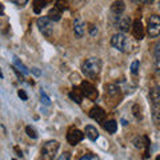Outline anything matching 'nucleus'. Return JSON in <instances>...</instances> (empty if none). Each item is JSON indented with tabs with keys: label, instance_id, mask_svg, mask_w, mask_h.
<instances>
[{
	"label": "nucleus",
	"instance_id": "1a4fd4ad",
	"mask_svg": "<svg viewBox=\"0 0 160 160\" xmlns=\"http://www.w3.org/2000/svg\"><path fill=\"white\" fill-rule=\"evenodd\" d=\"M118 28L123 33L128 32L129 29H131V19L127 16H120V15H118Z\"/></svg>",
	"mask_w": 160,
	"mask_h": 160
},
{
	"label": "nucleus",
	"instance_id": "aec40b11",
	"mask_svg": "<svg viewBox=\"0 0 160 160\" xmlns=\"http://www.w3.org/2000/svg\"><path fill=\"white\" fill-rule=\"evenodd\" d=\"M13 62H15V64H16V67L20 69V71L23 72V75H27V73H28V69H27V67L24 66L23 63H20L18 58H15V59H13Z\"/></svg>",
	"mask_w": 160,
	"mask_h": 160
},
{
	"label": "nucleus",
	"instance_id": "5701e85b",
	"mask_svg": "<svg viewBox=\"0 0 160 160\" xmlns=\"http://www.w3.org/2000/svg\"><path fill=\"white\" fill-rule=\"evenodd\" d=\"M139 67H140V63H139V60H135V62L131 64V72L133 75H136L139 72Z\"/></svg>",
	"mask_w": 160,
	"mask_h": 160
},
{
	"label": "nucleus",
	"instance_id": "f8f14e48",
	"mask_svg": "<svg viewBox=\"0 0 160 160\" xmlns=\"http://www.w3.org/2000/svg\"><path fill=\"white\" fill-rule=\"evenodd\" d=\"M73 31H75V35H76L78 38L84 36V24L80 19H76L73 22Z\"/></svg>",
	"mask_w": 160,
	"mask_h": 160
},
{
	"label": "nucleus",
	"instance_id": "423d86ee",
	"mask_svg": "<svg viewBox=\"0 0 160 160\" xmlns=\"http://www.w3.org/2000/svg\"><path fill=\"white\" fill-rule=\"evenodd\" d=\"M80 92H82V95H84L86 98L91 99V100H95L98 98L96 88H95L92 84L88 83V82H83L82 84H80Z\"/></svg>",
	"mask_w": 160,
	"mask_h": 160
},
{
	"label": "nucleus",
	"instance_id": "f03ea898",
	"mask_svg": "<svg viewBox=\"0 0 160 160\" xmlns=\"http://www.w3.org/2000/svg\"><path fill=\"white\" fill-rule=\"evenodd\" d=\"M111 44L113 48H116L120 52H128L129 51V40L124 33H115L111 39Z\"/></svg>",
	"mask_w": 160,
	"mask_h": 160
},
{
	"label": "nucleus",
	"instance_id": "20e7f679",
	"mask_svg": "<svg viewBox=\"0 0 160 160\" xmlns=\"http://www.w3.org/2000/svg\"><path fill=\"white\" fill-rule=\"evenodd\" d=\"M38 27H39V31L42 32L44 36L47 38H51L52 36V32H53V23L52 20L49 19L48 16H42L38 19Z\"/></svg>",
	"mask_w": 160,
	"mask_h": 160
},
{
	"label": "nucleus",
	"instance_id": "393cba45",
	"mask_svg": "<svg viewBox=\"0 0 160 160\" xmlns=\"http://www.w3.org/2000/svg\"><path fill=\"white\" fill-rule=\"evenodd\" d=\"M159 48H160V44L158 43L155 46V60H156V67L159 68Z\"/></svg>",
	"mask_w": 160,
	"mask_h": 160
},
{
	"label": "nucleus",
	"instance_id": "4be33fe9",
	"mask_svg": "<svg viewBox=\"0 0 160 160\" xmlns=\"http://www.w3.org/2000/svg\"><path fill=\"white\" fill-rule=\"evenodd\" d=\"M56 7L58 9H60V11H64V9L68 8V4H67V0H56Z\"/></svg>",
	"mask_w": 160,
	"mask_h": 160
},
{
	"label": "nucleus",
	"instance_id": "2f4dec72",
	"mask_svg": "<svg viewBox=\"0 0 160 160\" xmlns=\"http://www.w3.org/2000/svg\"><path fill=\"white\" fill-rule=\"evenodd\" d=\"M140 2H142V3H146V4H151L153 0H140Z\"/></svg>",
	"mask_w": 160,
	"mask_h": 160
},
{
	"label": "nucleus",
	"instance_id": "72a5a7b5",
	"mask_svg": "<svg viewBox=\"0 0 160 160\" xmlns=\"http://www.w3.org/2000/svg\"><path fill=\"white\" fill-rule=\"evenodd\" d=\"M0 78H3V73H2V69H0Z\"/></svg>",
	"mask_w": 160,
	"mask_h": 160
},
{
	"label": "nucleus",
	"instance_id": "4468645a",
	"mask_svg": "<svg viewBox=\"0 0 160 160\" xmlns=\"http://www.w3.org/2000/svg\"><path fill=\"white\" fill-rule=\"evenodd\" d=\"M149 99L152 100V106H159L160 103V89L159 87H155L149 92Z\"/></svg>",
	"mask_w": 160,
	"mask_h": 160
},
{
	"label": "nucleus",
	"instance_id": "9d476101",
	"mask_svg": "<svg viewBox=\"0 0 160 160\" xmlns=\"http://www.w3.org/2000/svg\"><path fill=\"white\" fill-rule=\"evenodd\" d=\"M131 28H132L133 36L136 38V39L142 40V39L144 38V33H146V32H144V27H143V24H142V22H140V20H135V22L132 23Z\"/></svg>",
	"mask_w": 160,
	"mask_h": 160
},
{
	"label": "nucleus",
	"instance_id": "dca6fc26",
	"mask_svg": "<svg viewBox=\"0 0 160 160\" xmlns=\"http://www.w3.org/2000/svg\"><path fill=\"white\" fill-rule=\"evenodd\" d=\"M48 18L51 19L52 22H59V20L62 19V11H60V9H58L56 7H53L52 9H49Z\"/></svg>",
	"mask_w": 160,
	"mask_h": 160
},
{
	"label": "nucleus",
	"instance_id": "a878e982",
	"mask_svg": "<svg viewBox=\"0 0 160 160\" xmlns=\"http://www.w3.org/2000/svg\"><path fill=\"white\" fill-rule=\"evenodd\" d=\"M95 159H99L96 155H92V153H87L84 155V156L80 158V160H95Z\"/></svg>",
	"mask_w": 160,
	"mask_h": 160
},
{
	"label": "nucleus",
	"instance_id": "39448f33",
	"mask_svg": "<svg viewBox=\"0 0 160 160\" xmlns=\"http://www.w3.org/2000/svg\"><path fill=\"white\" fill-rule=\"evenodd\" d=\"M147 32L149 35V38H158L159 36V33H160V18L158 15L149 16Z\"/></svg>",
	"mask_w": 160,
	"mask_h": 160
},
{
	"label": "nucleus",
	"instance_id": "7c9ffc66",
	"mask_svg": "<svg viewBox=\"0 0 160 160\" xmlns=\"http://www.w3.org/2000/svg\"><path fill=\"white\" fill-rule=\"evenodd\" d=\"M32 73H35L36 76H40V73H42V72L39 71V68H32Z\"/></svg>",
	"mask_w": 160,
	"mask_h": 160
},
{
	"label": "nucleus",
	"instance_id": "f3484780",
	"mask_svg": "<svg viewBox=\"0 0 160 160\" xmlns=\"http://www.w3.org/2000/svg\"><path fill=\"white\" fill-rule=\"evenodd\" d=\"M44 7H46V0H33V11H35V13H40Z\"/></svg>",
	"mask_w": 160,
	"mask_h": 160
},
{
	"label": "nucleus",
	"instance_id": "6e6552de",
	"mask_svg": "<svg viewBox=\"0 0 160 160\" xmlns=\"http://www.w3.org/2000/svg\"><path fill=\"white\" fill-rule=\"evenodd\" d=\"M89 118L93 119L95 122H98V123H103L104 119H106V112L100 107H93L91 111H89Z\"/></svg>",
	"mask_w": 160,
	"mask_h": 160
},
{
	"label": "nucleus",
	"instance_id": "ddd939ff",
	"mask_svg": "<svg viewBox=\"0 0 160 160\" xmlns=\"http://www.w3.org/2000/svg\"><path fill=\"white\" fill-rule=\"evenodd\" d=\"M86 136L89 140H92V142H96L99 138V131L93 126H87L86 127Z\"/></svg>",
	"mask_w": 160,
	"mask_h": 160
},
{
	"label": "nucleus",
	"instance_id": "a211bd4d",
	"mask_svg": "<svg viewBox=\"0 0 160 160\" xmlns=\"http://www.w3.org/2000/svg\"><path fill=\"white\" fill-rule=\"evenodd\" d=\"M69 98H71L75 103L80 104L82 103V92L79 91V89H73V91L69 92Z\"/></svg>",
	"mask_w": 160,
	"mask_h": 160
},
{
	"label": "nucleus",
	"instance_id": "412c9836",
	"mask_svg": "<svg viewBox=\"0 0 160 160\" xmlns=\"http://www.w3.org/2000/svg\"><path fill=\"white\" fill-rule=\"evenodd\" d=\"M26 132H27V135H28L29 138H32V139H38V132H36V129H35L33 127H31V126L26 127Z\"/></svg>",
	"mask_w": 160,
	"mask_h": 160
},
{
	"label": "nucleus",
	"instance_id": "7ed1b4c3",
	"mask_svg": "<svg viewBox=\"0 0 160 160\" xmlns=\"http://www.w3.org/2000/svg\"><path fill=\"white\" fill-rule=\"evenodd\" d=\"M59 147L60 144L59 142H56V140H49V142L44 143L43 144V148H42V156L43 159H55L58 155V151H59Z\"/></svg>",
	"mask_w": 160,
	"mask_h": 160
},
{
	"label": "nucleus",
	"instance_id": "0eeeda50",
	"mask_svg": "<svg viewBox=\"0 0 160 160\" xmlns=\"http://www.w3.org/2000/svg\"><path fill=\"white\" fill-rule=\"evenodd\" d=\"M83 139H84V133L82 131H79L78 128H71L67 133V142L71 144V146H76Z\"/></svg>",
	"mask_w": 160,
	"mask_h": 160
},
{
	"label": "nucleus",
	"instance_id": "c85d7f7f",
	"mask_svg": "<svg viewBox=\"0 0 160 160\" xmlns=\"http://www.w3.org/2000/svg\"><path fill=\"white\" fill-rule=\"evenodd\" d=\"M89 32H91V35H92V36H95V35L98 33V28L91 24V26H89Z\"/></svg>",
	"mask_w": 160,
	"mask_h": 160
},
{
	"label": "nucleus",
	"instance_id": "cd10ccee",
	"mask_svg": "<svg viewBox=\"0 0 160 160\" xmlns=\"http://www.w3.org/2000/svg\"><path fill=\"white\" fill-rule=\"evenodd\" d=\"M18 95H19V98L20 99H23V100H27L28 96H27V93L23 91V89H20V91H18Z\"/></svg>",
	"mask_w": 160,
	"mask_h": 160
},
{
	"label": "nucleus",
	"instance_id": "b1692460",
	"mask_svg": "<svg viewBox=\"0 0 160 160\" xmlns=\"http://www.w3.org/2000/svg\"><path fill=\"white\" fill-rule=\"evenodd\" d=\"M40 100H42V103L44 104V106H49V104H51V100H49V98H48L44 92H42V96H40Z\"/></svg>",
	"mask_w": 160,
	"mask_h": 160
},
{
	"label": "nucleus",
	"instance_id": "9b49d317",
	"mask_svg": "<svg viewBox=\"0 0 160 160\" xmlns=\"http://www.w3.org/2000/svg\"><path fill=\"white\" fill-rule=\"evenodd\" d=\"M126 9V4H124L123 0H116V2L112 3L111 6V11L115 13V15H122Z\"/></svg>",
	"mask_w": 160,
	"mask_h": 160
},
{
	"label": "nucleus",
	"instance_id": "f257e3e1",
	"mask_svg": "<svg viewBox=\"0 0 160 160\" xmlns=\"http://www.w3.org/2000/svg\"><path fill=\"white\" fill-rule=\"evenodd\" d=\"M102 69V62L98 58H89L83 63V72L88 78H95Z\"/></svg>",
	"mask_w": 160,
	"mask_h": 160
},
{
	"label": "nucleus",
	"instance_id": "bb28decb",
	"mask_svg": "<svg viewBox=\"0 0 160 160\" xmlns=\"http://www.w3.org/2000/svg\"><path fill=\"white\" fill-rule=\"evenodd\" d=\"M13 4H16V6H26L28 3V0H11Z\"/></svg>",
	"mask_w": 160,
	"mask_h": 160
},
{
	"label": "nucleus",
	"instance_id": "6ab92c4d",
	"mask_svg": "<svg viewBox=\"0 0 160 160\" xmlns=\"http://www.w3.org/2000/svg\"><path fill=\"white\" fill-rule=\"evenodd\" d=\"M106 92L111 96H115L119 93V87H116L115 84H108V86H106Z\"/></svg>",
	"mask_w": 160,
	"mask_h": 160
},
{
	"label": "nucleus",
	"instance_id": "c756f323",
	"mask_svg": "<svg viewBox=\"0 0 160 160\" xmlns=\"http://www.w3.org/2000/svg\"><path fill=\"white\" fill-rule=\"evenodd\" d=\"M69 158H71V156H69V153L66 152V153H63L62 156H59V160H68Z\"/></svg>",
	"mask_w": 160,
	"mask_h": 160
},
{
	"label": "nucleus",
	"instance_id": "473e14b6",
	"mask_svg": "<svg viewBox=\"0 0 160 160\" xmlns=\"http://www.w3.org/2000/svg\"><path fill=\"white\" fill-rule=\"evenodd\" d=\"M4 11V7H3V4H0V12H3Z\"/></svg>",
	"mask_w": 160,
	"mask_h": 160
},
{
	"label": "nucleus",
	"instance_id": "2eb2a0df",
	"mask_svg": "<svg viewBox=\"0 0 160 160\" xmlns=\"http://www.w3.org/2000/svg\"><path fill=\"white\" fill-rule=\"evenodd\" d=\"M104 123V129L108 133H115L118 131V123L115 120H108V122H103Z\"/></svg>",
	"mask_w": 160,
	"mask_h": 160
}]
</instances>
